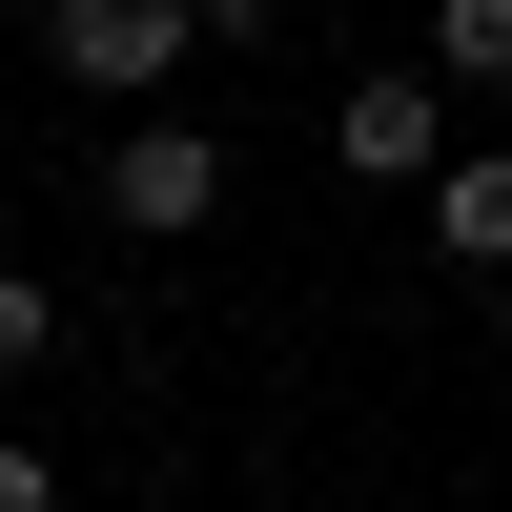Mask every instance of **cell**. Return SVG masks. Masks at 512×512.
Wrapping results in <instances>:
<instances>
[{"mask_svg": "<svg viewBox=\"0 0 512 512\" xmlns=\"http://www.w3.org/2000/svg\"><path fill=\"white\" fill-rule=\"evenodd\" d=\"M0 512H62V451L41 431H0Z\"/></svg>", "mask_w": 512, "mask_h": 512, "instance_id": "cell-7", "label": "cell"}, {"mask_svg": "<svg viewBox=\"0 0 512 512\" xmlns=\"http://www.w3.org/2000/svg\"><path fill=\"white\" fill-rule=\"evenodd\" d=\"M431 82H512V0H431Z\"/></svg>", "mask_w": 512, "mask_h": 512, "instance_id": "cell-5", "label": "cell"}, {"mask_svg": "<svg viewBox=\"0 0 512 512\" xmlns=\"http://www.w3.org/2000/svg\"><path fill=\"white\" fill-rule=\"evenodd\" d=\"M21 369H62V287H41V267H0V390H21Z\"/></svg>", "mask_w": 512, "mask_h": 512, "instance_id": "cell-6", "label": "cell"}, {"mask_svg": "<svg viewBox=\"0 0 512 512\" xmlns=\"http://www.w3.org/2000/svg\"><path fill=\"white\" fill-rule=\"evenodd\" d=\"M205 205H226V144H205L185 103H164V123H123V144H103V226H144V246H185Z\"/></svg>", "mask_w": 512, "mask_h": 512, "instance_id": "cell-3", "label": "cell"}, {"mask_svg": "<svg viewBox=\"0 0 512 512\" xmlns=\"http://www.w3.org/2000/svg\"><path fill=\"white\" fill-rule=\"evenodd\" d=\"M328 164H349V185H451V82L431 62H369L349 103H328Z\"/></svg>", "mask_w": 512, "mask_h": 512, "instance_id": "cell-2", "label": "cell"}, {"mask_svg": "<svg viewBox=\"0 0 512 512\" xmlns=\"http://www.w3.org/2000/svg\"><path fill=\"white\" fill-rule=\"evenodd\" d=\"M431 246H451V267H512V144H451V185H431Z\"/></svg>", "mask_w": 512, "mask_h": 512, "instance_id": "cell-4", "label": "cell"}, {"mask_svg": "<svg viewBox=\"0 0 512 512\" xmlns=\"http://www.w3.org/2000/svg\"><path fill=\"white\" fill-rule=\"evenodd\" d=\"M41 62H62L82 103H123V123H164V82L205 62V0H41Z\"/></svg>", "mask_w": 512, "mask_h": 512, "instance_id": "cell-1", "label": "cell"}]
</instances>
